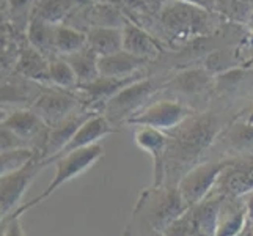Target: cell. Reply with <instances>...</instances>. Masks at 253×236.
I'll return each instance as SVG.
<instances>
[{
	"instance_id": "44dd1931",
	"label": "cell",
	"mask_w": 253,
	"mask_h": 236,
	"mask_svg": "<svg viewBox=\"0 0 253 236\" xmlns=\"http://www.w3.org/2000/svg\"><path fill=\"white\" fill-rule=\"evenodd\" d=\"M65 58L68 60V63L73 66L74 73L77 76V81H79V85L90 84L94 79H98L101 76L99 68H98L99 55L88 46L82 47L81 50L74 52V54L65 55Z\"/></svg>"
},
{
	"instance_id": "277c9868",
	"label": "cell",
	"mask_w": 253,
	"mask_h": 236,
	"mask_svg": "<svg viewBox=\"0 0 253 236\" xmlns=\"http://www.w3.org/2000/svg\"><path fill=\"white\" fill-rule=\"evenodd\" d=\"M211 11L202 10L181 0H169L161 10V22L165 29L179 37H198L212 30Z\"/></svg>"
},
{
	"instance_id": "d6986e66",
	"label": "cell",
	"mask_w": 253,
	"mask_h": 236,
	"mask_svg": "<svg viewBox=\"0 0 253 236\" xmlns=\"http://www.w3.org/2000/svg\"><path fill=\"white\" fill-rule=\"evenodd\" d=\"M220 194H214L211 192L202 202L190 206V213L200 232H203L206 236L215 235V225H217V214H219V206L222 202Z\"/></svg>"
},
{
	"instance_id": "83f0119b",
	"label": "cell",
	"mask_w": 253,
	"mask_h": 236,
	"mask_svg": "<svg viewBox=\"0 0 253 236\" xmlns=\"http://www.w3.org/2000/svg\"><path fill=\"white\" fill-rule=\"evenodd\" d=\"M17 148H27V146L5 125V121H2L0 123V151L17 150Z\"/></svg>"
},
{
	"instance_id": "f546056e",
	"label": "cell",
	"mask_w": 253,
	"mask_h": 236,
	"mask_svg": "<svg viewBox=\"0 0 253 236\" xmlns=\"http://www.w3.org/2000/svg\"><path fill=\"white\" fill-rule=\"evenodd\" d=\"M181 2H186V3H190L194 6L202 8V10L215 13V2H217V0H181Z\"/></svg>"
},
{
	"instance_id": "4dcf8cb0",
	"label": "cell",
	"mask_w": 253,
	"mask_h": 236,
	"mask_svg": "<svg viewBox=\"0 0 253 236\" xmlns=\"http://www.w3.org/2000/svg\"><path fill=\"white\" fill-rule=\"evenodd\" d=\"M244 203H246V209H247V217H249V224L250 227H253V190L249 192L242 197Z\"/></svg>"
},
{
	"instance_id": "f1b7e54d",
	"label": "cell",
	"mask_w": 253,
	"mask_h": 236,
	"mask_svg": "<svg viewBox=\"0 0 253 236\" xmlns=\"http://www.w3.org/2000/svg\"><path fill=\"white\" fill-rule=\"evenodd\" d=\"M3 236H25L21 225V217L8 216V225Z\"/></svg>"
},
{
	"instance_id": "4fadbf2b",
	"label": "cell",
	"mask_w": 253,
	"mask_h": 236,
	"mask_svg": "<svg viewBox=\"0 0 253 236\" xmlns=\"http://www.w3.org/2000/svg\"><path fill=\"white\" fill-rule=\"evenodd\" d=\"M249 217L242 197L223 195L217 214L214 236H238L247 229Z\"/></svg>"
},
{
	"instance_id": "7402d4cb",
	"label": "cell",
	"mask_w": 253,
	"mask_h": 236,
	"mask_svg": "<svg viewBox=\"0 0 253 236\" xmlns=\"http://www.w3.org/2000/svg\"><path fill=\"white\" fill-rule=\"evenodd\" d=\"M55 30L57 24L41 19L38 16L33 17L29 25V43L42 54H55Z\"/></svg>"
},
{
	"instance_id": "484cf974",
	"label": "cell",
	"mask_w": 253,
	"mask_h": 236,
	"mask_svg": "<svg viewBox=\"0 0 253 236\" xmlns=\"http://www.w3.org/2000/svg\"><path fill=\"white\" fill-rule=\"evenodd\" d=\"M74 8H79L76 0H42L38 10V17L55 24L71 13Z\"/></svg>"
},
{
	"instance_id": "3957f363",
	"label": "cell",
	"mask_w": 253,
	"mask_h": 236,
	"mask_svg": "<svg viewBox=\"0 0 253 236\" xmlns=\"http://www.w3.org/2000/svg\"><path fill=\"white\" fill-rule=\"evenodd\" d=\"M135 209H140L143 221L150 229L162 232L171 221L184 214L189 206L176 186L164 185L146 189L138 198Z\"/></svg>"
},
{
	"instance_id": "7c38bea8",
	"label": "cell",
	"mask_w": 253,
	"mask_h": 236,
	"mask_svg": "<svg viewBox=\"0 0 253 236\" xmlns=\"http://www.w3.org/2000/svg\"><path fill=\"white\" fill-rule=\"evenodd\" d=\"M134 141L153 159V186L165 185V151H167V133L150 126H137Z\"/></svg>"
},
{
	"instance_id": "ba28073f",
	"label": "cell",
	"mask_w": 253,
	"mask_h": 236,
	"mask_svg": "<svg viewBox=\"0 0 253 236\" xmlns=\"http://www.w3.org/2000/svg\"><path fill=\"white\" fill-rule=\"evenodd\" d=\"M37 115L52 128L62 123L71 113L81 109V101L71 92L63 89H42L30 107Z\"/></svg>"
},
{
	"instance_id": "ab89813d",
	"label": "cell",
	"mask_w": 253,
	"mask_h": 236,
	"mask_svg": "<svg viewBox=\"0 0 253 236\" xmlns=\"http://www.w3.org/2000/svg\"><path fill=\"white\" fill-rule=\"evenodd\" d=\"M252 236H253V227H252Z\"/></svg>"
},
{
	"instance_id": "836d02e7",
	"label": "cell",
	"mask_w": 253,
	"mask_h": 236,
	"mask_svg": "<svg viewBox=\"0 0 253 236\" xmlns=\"http://www.w3.org/2000/svg\"><path fill=\"white\" fill-rule=\"evenodd\" d=\"M6 117H8V112L3 107H0V123H2V121H5Z\"/></svg>"
},
{
	"instance_id": "74e56055",
	"label": "cell",
	"mask_w": 253,
	"mask_h": 236,
	"mask_svg": "<svg viewBox=\"0 0 253 236\" xmlns=\"http://www.w3.org/2000/svg\"><path fill=\"white\" fill-rule=\"evenodd\" d=\"M247 121H249V123H250V125L253 126V113H252V117H250V118H249Z\"/></svg>"
},
{
	"instance_id": "6da1fadb",
	"label": "cell",
	"mask_w": 253,
	"mask_h": 236,
	"mask_svg": "<svg viewBox=\"0 0 253 236\" xmlns=\"http://www.w3.org/2000/svg\"><path fill=\"white\" fill-rule=\"evenodd\" d=\"M219 131V123L211 115L192 113L176 128L167 131L165 151V185L176 186L178 181L198 164V157Z\"/></svg>"
},
{
	"instance_id": "52a82bcc",
	"label": "cell",
	"mask_w": 253,
	"mask_h": 236,
	"mask_svg": "<svg viewBox=\"0 0 253 236\" xmlns=\"http://www.w3.org/2000/svg\"><path fill=\"white\" fill-rule=\"evenodd\" d=\"M44 169L46 162L37 156L27 164H24L22 167L0 178V206H2L5 216L13 214L19 208L25 190L32 185L35 177Z\"/></svg>"
},
{
	"instance_id": "ac0fdd59",
	"label": "cell",
	"mask_w": 253,
	"mask_h": 236,
	"mask_svg": "<svg viewBox=\"0 0 253 236\" xmlns=\"http://www.w3.org/2000/svg\"><path fill=\"white\" fill-rule=\"evenodd\" d=\"M86 46L99 57L115 54L123 49L121 27H93L86 32Z\"/></svg>"
},
{
	"instance_id": "30bf717a",
	"label": "cell",
	"mask_w": 253,
	"mask_h": 236,
	"mask_svg": "<svg viewBox=\"0 0 253 236\" xmlns=\"http://www.w3.org/2000/svg\"><path fill=\"white\" fill-rule=\"evenodd\" d=\"M253 190V154L228 159L217 178L214 194L228 197H244Z\"/></svg>"
},
{
	"instance_id": "e575fe53",
	"label": "cell",
	"mask_w": 253,
	"mask_h": 236,
	"mask_svg": "<svg viewBox=\"0 0 253 236\" xmlns=\"http://www.w3.org/2000/svg\"><path fill=\"white\" fill-rule=\"evenodd\" d=\"M148 236H165L161 230H150V232H148Z\"/></svg>"
},
{
	"instance_id": "5b68a950",
	"label": "cell",
	"mask_w": 253,
	"mask_h": 236,
	"mask_svg": "<svg viewBox=\"0 0 253 236\" xmlns=\"http://www.w3.org/2000/svg\"><path fill=\"white\" fill-rule=\"evenodd\" d=\"M158 90V85L148 77H142L138 81L129 84L121 89L102 106V113L112 125L115 123H127L142 110L145 102Z\"/></svg>"
},
{
	"instance_id": "d6a6232c",
	"label": "cell",
	"mask_w": 253,
	"mask_h": 236,
	"mask_svg": "<svg viewBox=\"0 0 253 236\" xmlns=\"http://www.w3.org/2000/svg\"><path fill=\"white\" fill-rule=\"evenodd\" d=\"M6 225H8V216L5 217V219L0 222V236L5 235V230H6Z\"/></svg>"
},
{
	"instance_id": "8d00e7d4",
	"label": "cell",
	"mask_w": 253,
	"mask_h": 236,
	"mask_svg": "<svg viewBox=\"0 0 253 236\" xmlns=\"http://www.w3.org/2000/svg\"><path fill=\"white\" fill-rule=\"evenodd\" d=\"M5 217H6V216H5V213H3V209H2V206H0V222H2V221L5 219Z\"/></svg>"
},
{
	"instance_id": "9a60e30c",
	"label": "cell",
	"mask_w": 253,
	"mask_h": 236,
	"mask_svg": "<svg viewBox=\"0 0 253 236\" xmlns=\"http://www.w3.org/2000/svg\"><path fill=\"white\" fill-rule=\"evenodd\" d=\"M121 32H123V49L125 50L140 58H145L148 62L159 57L161 47L158 45V41H156L145 29H142L140 25L126 19L123 27H121Z\"/></svg>"
},
{
	"instance_id": "4316f807",
	"label": "cell",
	"mask_w": 253,
	"mask_h": 236,
	"mask_svg": "<svg viewBox=\"0 0 253 236\" xmlns=\"http://www.w3.org/2000/svg\"><path fill=\"white\" fill-rule=\"evenodd\" d=\"M215 13L234 22H246L252 13V3L244 0H217Z\"/></svg>"
},
{
	"instance_id": "cb8c5ba5",
	"label": "cell",
	"mask_w": 253,
	"mask_h": 236,
	"mask_svg": "<svg viewBox=\"0 0 253 236\" xmlns=\"http://www.w3.org/2000/svg\"><path fill=\"white\" fill-rule=\"evenodd\" d=\"M49 82L54 84L57 89H63L68 92L76 90L79 85L73 66L62 55H55L49 60Z\"/></svg>"
},
{
	"instance_id": "d4e9b609",
	"label": "cell",
	"mask_w": 253,
	"mask_h": 236,
	"mask_svg": "<svg viewBox=\"0 0 253 236\" xmlns=\"http://www.w3.org/2000/svg\"><path fill=\"white\" fill-rule=\"evenodd\" d=\"M38 154L30 148H17L10 151H0V178L5 177L10 172L22 167L24 164L32 161Z\"/></svg>"
},
{
	"instance_id": "d590c367",
	"label": "cell",
	"mask_w": 253,
	"mask_h": 236,
	"mask_svg": "<svg viewBox=\"0 0 253 236\" xmlns=\"http://www.w3.org/2000/svg\"><path fill=\"white\" fill-rule=\"evenodd\" d=\"M238 236H252V227L249 225V227H247V229H246V230H244V232H242L241 235H238Z\"/></svg>"
},
{
	"instance_id": "7a4b0ae2",
	"label": "cell",
	"mask_w": 253,
	"mask_h": 236,
	"mask_svg": "<svg viewBox=\"0 0 253 236\" xmlns=\"http://www.w3.org/2000/svg\"><path fill=\"white\" fill-rule=\"evenodd\" d=\"M102 156H104V150H102V146L99 143H94V145L85 146V148H79V150H74V151H69L66 154L58 156L57 159L54 161V164H55V175H54V178H52V181L47 185V188L42 190L40 195L32 198L30 202L22 203L10 216L21 217L25 211H27V209H30L35 205L41 203L42 200H46L50 194H54V192L60 186H63L65 183L77 178L79 175H82L88 169H91Z\"/></svg>"
},
{
	"instance_id": "5bb4252c",
	"label": "cell",
	"mask_w": 253,
	"mask_h": 236,
	"mask_svg": "<svg viewBox=\"0 0 253 236\" xmlns=\"http://www.w3.org/2000/svg\"><path fill=\"white\" fill-rule=\"evenodd\" d=\"M112 133H115V128H113L110 121L104 117L102 113H94V115H91L88 120H85L79 126V129H77L74 136L71 137V141H69L65 145L63 150L54 157V161L58 156L66 154L69 151H74V150H79V148H85V146L98 143L101 139H104Z\"/></svg>"
},
{
	"instance_id": "603a6c76",
	"label": "cell",
	"mask_w": 253,
	"mask_h": 236,
	"mask_svg": "<svg viewBox=\"0 0 253 236\" xmlns=\"http://www.w3.org/2000/svg\"><path fill=\"white\" fill-rule=\"evenodd\" d=\"M86 46V32L76 29L73 25H57L55 30V54L57 55H69L81 50Z\"/></svg>"
},
{
	"instance_id": "1f68e13d",
	"label": "cell",
	"mask_w": 253,
	"mask_h": 236,
	"mask_svg": "<svg viewBox=\"0 0 253 236\" xmlns=\"http://www.w3.org/2000/svg\"><path fill=\"white\" fill-rule=\"evenodd\" d=\"M142 2L146 5V8H150V10H162L169 0H142Z\"/></svg>"
},
{
	"instance_id": "8992f818",
	"label": "cell",
	"mask_w": 253,
	"mask_h": 236,
	"mask_svg": "<svg viewBox=\"0 0 253 236\" xmlns=\"http://www.w3.org/2000/svg\"><path fill=\"white\" fill-rule=\"evenodd\" d=\"M226 162H228V159L200 162L194 165L178 181L176 188L189 208L200 203L203 198H206L211 194L217 183V178H219V175L225 169Z\"/></svg>"
},
{
	"instance_id": "8fae6325",
	"label": "cell",
	"mask_w": 253,
	"mask_h": 236,
	"mask_svg": "<svg viewBox=\"0 0 253 236\" xmlns=\"http://www.w3.org/2000/svg\"><path fill=\"white\" fill-rule=\"evenodd\" d=\"M5 125L25 143V146L33 150L40 157L44 148L49 126L42 121L32 109H19L8 113Z\"/></svg>"
},
{
	"instance_id": "ffe728a7",
	"label": "cell",
	"mask_w": 253,
	"mask_h": 236,
	"mask_svg": "<svg viewBox=\"0 0 253 236\" xmlns=\"http://www.w3.org/2000/svg\"><path fill=\"white\" fill-rule=\"evenodd\" d=\"M17 71L35 82H49V60L32 45L22 50L17 60Z\"/></svg>"
},
{
	"instance_id": "f35d334b",
	"label": "cell",
	"mask_w": 253,
	"mask_h": 236,
	"mask_svg": "<svg viewBox=\"0 0 253 236\" xmlns=\"http://www.w3.org/2000/svg\"><path fill=\"white\" fill-rule=\"evenodd\" d=\"M244 2H250L252 3V0H244Z\"/></svg>"
},
{
	"instance_id": "2e32d148",
	"label": "cell",
	"mask_w": 253,
	"mask_h": 236,
	"mask_svg": "<svg viewBox=\"0 0 253 236\" xmlns=\"http://www.w3.org/2000/svg\"><path fill=\"white\" fill-rule=\"evenodd\" d=\"M148 63V60L140 58L130 52L121 49L115 54L99 57L98 68L99 74L106 77H129L140 73V69Z\"/></svg>"
},
{
	"instance_id": "e0dca14e",
	"label": "cell",
	"mask_w": 253,
	"mask_h": 236,
	"mask_svg": "<svg viewBox=\"0 0 253 236\" xmlns=\"http://www.w3.org/2000/svg\"><path fill=\"white\" fill-rule=\"evenodd\" d=\"M215 84L214 76L203 68H192L184 69V71L178 73L171 81L169 82V87L179 93H184L189 96L202 94L208 92Z\"/></svg>"
},
{
	"instance_id": "9c48e42d",
	"label": "cell",
	"mask_w": 253,
	"mask_h": 236,
	"mask_svg": "<svg viewBox=\"0 0 253 236\" xmlns=\"http://www.w3.org/2000/svg\"><path fill=\"white\" fill-rule=\"evenodd\" d=\"M194 110L184 104L162 99L158 102H153L150 106L143 107L140 112L127 120V125L134 126H150L161 131H170L182 123L187 117H190Z\"/></svg>"
}]
</instances>
